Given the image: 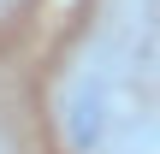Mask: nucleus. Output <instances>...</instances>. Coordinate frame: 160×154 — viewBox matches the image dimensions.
<instances>
[{
  "label": "nucleus",
  "instance_id": "f257e3e1",
  "mask_svg": "<svg viewBox=\"0 0 160 154\" xmlns=\"http://www.w3.org/2000/svg\"><path fill=\"white\" fill-rule=\"evenodd\" d=\"M53 125L65 154H113L131 137V77L113 53H83L53 95Z\"/></svg>",
  "mask_w": 160,
  "mask_h": 154
},
{
  "label": "nucleus",
  "instance_id": "f03ea898",
  "mask_svg": "<svg viewBox=\"0 0 160 154\" xmlns=\"http://www.w3.org/2000/svg\"><path fill=\"white\" fill-rule=\"evenodd\" d=\"M0 154H12V148H6V137H0Z\"/></svg>",
  "mask_w": 160,
  "mask_h": 154
}]
</instances>
